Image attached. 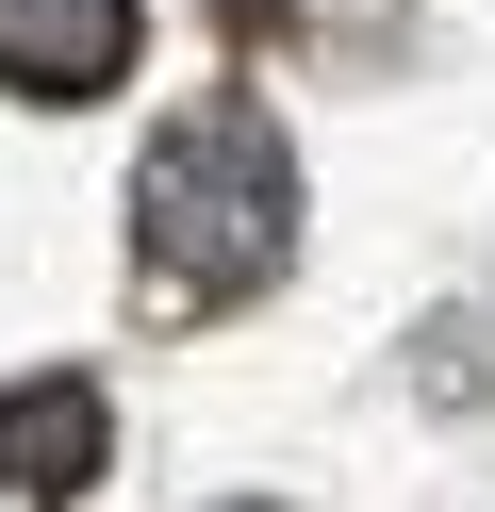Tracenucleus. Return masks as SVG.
<instances>
[{"label":"nucleus","mask_w":495,"mask_h":512,"mask_svg":"<svg viewBox=\"0 0 495 512\" xmlns=\"http://www.w3.org/2000/svg\"><path fill=\"white\" fill-rule=\"evenodd\" d=\"M132 248H149V281L198 298V314L264 298L281 248H297V149H281V116L264 100H182L149 149H132Z\"/></svg>","instance_id":"obj_1"},{"label":"nucleus","mask_w":495,"mask_h":512,"mask_svg":"<svg viewBox=\"0 0 495 512\" xmlns=\"http://www.w3.org/2000/svg\"><path fill=\"white\" fill-rule=\"evenodd\" d=\"M132 67V0H0V83L17 100H99Z\"/></svg>","instance_id":"obj_2"},{"label":"nucleus","mask_w":495,"mask_h":512,"mask_svg":"<svg viewBox=\"0 0 495 512\" xmlns=\"http://www.w3.org/2000/svg\"><path fill=\"white\" fill-rule=\"evenodd\" d=\"M99 463H116L99 380H17V397H0V479H17V496H83Z\"/></svg>","instance_id":"obj_3"},{"label":"nucleus","mask_w":495,"mask_h":512,"mask_svg":"<svg viewBox=\"0 0 495 512\" xmlns=\"http://www.w3.org/2000/svg\"><path fill=\"white\" fill-rule=\"evenodd\" d=\"M231 512H264V496H231Z\"/></svg>","instance_id":"obj_4"}]
</instances>
